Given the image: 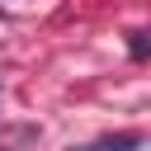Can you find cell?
<instances>
[{"label": "cell", "mask_w": 151, "mask_h": 151, "mask_svg": "<svg viewBox=\"0 0 151 151\" xmlns=\"http://www.w3.org/2000/svg\"><path fill=\"white\" fill-rule=\"evenodd\" d=\"M132 146H137V137H127V132H123V137H104V142H99V151H132Z\"/></svg>", "instance_id": "obj_1"}, {"label": "cell", "mask_w": 151, "mask_h": 151, "mask_svg": "<svg viewBox=\"0 0 151 151\" xmlns=\"http://www.w3.org/2000/svg\"><path fill=\"white\" fill-rule=\"evenodd\" d=\"M132 57H151V33H132Z\"/></svg>", "instance_id": "obj_2"}]
</instances>
